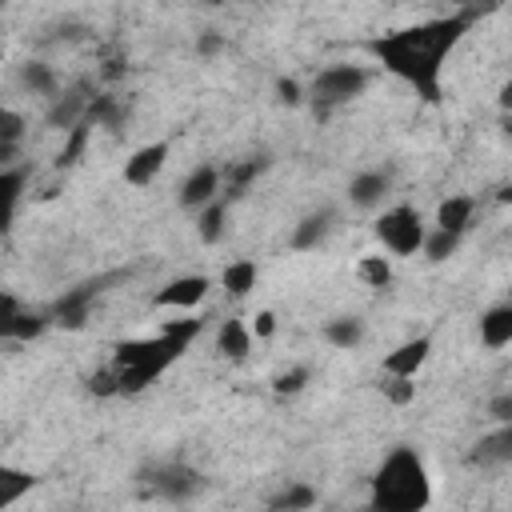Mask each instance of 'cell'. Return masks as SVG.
Returning <instances> with one entry per match:
<instances>
[{
  "label": "cell",
  "mask_w": 512,
  "mask_h": 512,
  "mask_svg": "<svg viewBox=\"0 0 512 512\" xmlns=\"http://www.w3.org/2000/svg\"><path fill=\"white\" fill-rule=\"evenodd\" d=\"M480 12L476 8H460V12H444L408 28H392L368 40L372 60L392 72L400 84H408L420 100L436 104L444 96V60L452 56V48L464 40V32L472 28Z\"/></svg>",
  "instance_id": "obj_1"
},
{
  "label": "cell",
  "mask_w": 512,
  "mask_h": 512,
  "mask_svg": "<svg viewBox=\"0 0 512 512\" xmlns=\"http://www.w3.org/2000/svg\"><path fill=\"white\" fill-rule=\"evenodd\" d=\"M204 332V316L200 312H188L180 320H164L160 332L152 336H132V340H120L112 348V372H116V392L120 396H136L144 392L160 372H168L184 352L188 344Z\"/></svg>",
  "instance_id": "obj_2"
},
{
  "label": "cell",
  "mask_w": 512,
  "mask_h": 512,
  "mask_svg": "<svg viewBox=\"0 0 512 512\" xmlns=\"http://www.w3.org/2000/svg\"><path fill=\"white\" fill-rule=\"evenodd\" d=\"M432 476L416 448L396 444L368 480V512H428Z\"/></svg>",
  "instance_id": "obj_3"
},
{
  "label": "cell",
  "mask_w": 512,
  "mask_h": 512,
  "mask_svg": "<svg viewBox=\"0 0 512 512\" xmlns=\"http://www.w3.org/2000/svg\"><path fill=\"white\" fill-rule=\"evenodd\" d=\"M368 84H372V72L364 64H328L312 76L304 96H312L316 112H332V108L352 104L356 96H364Z\"/></svg>",
  "instance_id": "obj_4"
},
{
  "label": "cell",
  "mask_w": 512,
  "mask_h": 512,
  "mask_svg": "<svg viewBox=\"0 0 512 512\" xmlns=\"http://www.w3.org/2000/svg\"><path fill=\"white\" fill-rule=\"evenodd\" d=\"M424 216L412 208V204H392L384 208L376 220H372V236L380 240V248L392 256H420V244H424Z\"/></svg>",
  "instance_id": "obj_5"
},
{
  "label": "cell",
  "mask_w": 512,
  "mask_h": 512,
  "mask_svg": "<svg viewBox=\"0 0 512 512\" xmlns=\"http://www.w3.org/2000/svg\"><path fill=\"white\" fill-rule=\"evenodd\" d=\"M140 488L152 496V500H164V504H188L192 496L204 492V476L192 468V464H180V460H168V464H152L140 472Z\"/></svg>",
  "instance_id": "obj_6"
},
{
  "label": "cell",
  "mask_w": 512,
  "mask_h": 512,
  "mask_svg": "<svg viewBox=\"0 0 512 512\" xmlns=\"http://www.w3.org/2000/svg\"><path fill=\"white\" fill-rule=\"evenodd\" d=\"M220 192H224V168H220V164H200V168H192V172L180 180L176 200H180L184 212H200V208H208L212 200H220Z\"/></svg>",
  "instance_id": "obj_7"
},
{
  "label": "cell",
  "mask_w": 512,
  "mask_h": 512,
  "mask_svg": "<svg viewBox=\"0 0 512 512\" xmlns=\"http://www.w3.org/2000/svg\"><path fill=\"white\" fill-rule=\"evenodd\" d=\"M212 292V280L200 276V272H188V276H176L168 280L156 296H152V308H172V312H196Z\"/></svg>",
  "instance_id": "obj_8"
},
{
  "label": "cell",
  "mask_w": 512,
  "mask_h": 512,
  "mask_svg": "<svg viewBox=\"0 0 512 512\" xmlns=\"http://www.w3.org/2000/svg\"><path fill=\"white\" fill-rule=\"evenodd\" d=\"M336 228H340L336 208H312L308 216H300V220L292 224L288 244H292V252H320V248L332 240Z\"/></svg>",
  "instance_id": "obj_9"
},
{
  "label": "cell",
  "mask_w": 512,
  "mask_h": 512,
  "mask_svg": "<svg viewBox=\"0 0 512 512\" xmlns=\"http://www.w3.org/2000/svg\"><path fill=\"white\" fill-rule=\"evenodd\" d=\"M432 356V336H408L392 352H384V376L388 380H416V372Z\"/></svg>",
  "instance_id": "obj_10"
},
{
  "label": "cell",
  "mask_w": 512,
  "mask_h": 512,
  "mask_svg": "<svg viewBox=\"0 0 512 512\" xmlns=\"http://www.w3.org/2000/svg\"><path fill=\"white\" fill-rule=\"evenodd\" d=\"M164 164H168V144L164 140H152V144H140L128 160H124V184H132V188H148L160 172H164Z\"/></svg>",
  "instance_id": "obj_11"
},
{
  "label": "cell",
  "mask_w": 512,
  "mask_h": 512,
  "mask_svg": "<svg viewBox=\"0 0 512 512\" xmlns=\"http://www.w3.org/2000/svg\"><path fill=\"white\" fill-rule=\"evenodd\" d=\"M388 192H392V172L368 168V172H356V176H352V184H348V204L360 208V212H376V208H384Z\"/></svg>",
  "instance_id": "obj_12"
},
{
  "label": "cell",
  "mask_w": 512,
  "mask_h": 512,
  "mask_svg": "<svg viewBox=\"0 0 512 512\" xmlns=\"http://www.w3.org/2000/svg\"><path fill=\"white\" fill-rule=\"evenodd\" d=\"M96 296H100V284L92 280V284H80V288H72V292H64L60 300H56V308H52V324H64V328H84L88 324V316H92V304H96Z\"/></svg>",
  "instance_id": "obj_13"
},
{
  "label": "cell",
  "mask_w": 512,
  "mask_h": 512,
  "mask_svg": "<svg viewBox=\"0 0 512 512\" xmlns=\"http://www.w3.org/2000/svg\"><path fill=\"white\" fill-rule=\"evenodd\" d=\"M476 220V196H464V192H452L436 204V224L440 232H452V236H464L468 224Z\"/></svg>",
  "instance_id": "obj_14"
},
{
  "label": "cell",
  "mask_w": 512,
  "mask_h": 512,
  "mask_svg": "<svg viewBox=\"0 0 512 512\" xmlns=\"http://www.w3.org/2000/svg\"><path fill=\"white\" fill-rule=\"evenodd\" d=\"M480 344L488 352H500V348L512 344V304L508 300H500V304L480 312Z\"/></svg>",
  "instance_id": "obj_15"
},
{
  "label": "cell",
  "mask_w": 512,
  "mask_h": 512,
  "mask_svg": "<svg viewBox=\"0 0 512 512\" xmlns=\"http://www.w3.org/2000/svg\"><path fill=\"white\" fill-rule=\"evenodd\" d=\"M512 460V424H496L492 432H484L472 448V464L480 468H504Z\"/></svg>",
  "instance_id": "obj_16"
},
{
  "label": "cell",
  "mask_w": 512,
  "mask_h": 512,
  "mask_svg": "<svg viewBox=\"0 0 512 512\" xmlns=\"http://www.w3.org/2000/svg\"><path fill=\"white\" fill-rule=\"evenodd\" d=\"M48 324H52L48 316L16 308V312H4L0 316V340H8V344H32V340H40L48 332Z\"/></svg>",
  "instance_id": "obj_17"
},
{
  "label": "cell",
  "mask_w": 512,
  "mask_h": 512,
  "mask_svg": "<svg viewBox=\"0 0 512 512\" xmlns=\"http://www.w3.org/2000/svg\"><path fill=\"white\" fill-rule=\"evenodd\" d=\"M40 488V476L32 472V468H20V464H4L0 460V512H8V508H16L28 492H36Z\"/></svg>",
  "instance_id": "obj_18"
},
{
  "label": "cell",
  "mask_w": 512,
  "mask_h": 512,
  "mask_svg": "<svg viewBox=\"0 0 512 512\" xmlns=\"http://www.w3.org/2000/svg\"><path fill=\"white\" fill-rule=\"evenodd\" d=\"M216 352L228 356V360H244L252 352V332H248V320L244 316H224L220 328H216Z\"/></svg>",
  "instance_id": "obj_19"
},
{
  "label": "cell",
  "mask_w": 512,
  "mask_h": 512,
  "mask_svg": "<svg viewBox=\"0 0 512 512\" xmlns=\"http://www.w3.org/2000/svg\"><path fill=\"white\" fill-rule=\"evenodd\" d=\"M88 104H92V96H84V92H60L56 100H52V108H48V124L52 128H60V132H72L76 124H84V116H88Z\"/></svg>",
  "instance_id": "obj_20"
},
{
  "label": "cell",
  "mask_w": 512,
  "mask_h": 512,
  "mask_svg": "<svg viewBox=\"0 0 512 512\" xmlns=\"http://www.w3.org/2000/svg\"><path fill=\"white\" fill-rule=\"evenodd\" d=\"M320 504V492L312 488V484H304V480H288L280 492H272L268 496V512H312Z\"/></svg>",
  "instance_id": "obj_21"
},
{
  "label": "cell",
  "mask_w": 512,
  "mask_h": 512,
  "mask_svg": "<svg viewBox=\"0 0 512 512\" xmlns=\"http://www.w3.org/2000/svg\"><path fill=\"white\" fill-rule=\"evenodd\" d=\"M24 184H28V172H24L20 164H16V168H0V236H4V232L12 228V220H16Z\"/></svg>",
  "instance_id": "obj_22"
},
{
  "label": "cell",
  "mask_w": 512,
  "mask_h": 512,
  "mask_svg": "<svg viewBox=\"0 0 512 512\" xmlns=\"http://www.w3.org/2000/svg\"><path fill=\"white\" fill-rule=\"evenodd\" d=\"M16 80H20V88L32 92V96H44V100H56V96H60V76H56L52 64H44V60H24L20 72H16Z\"/></svg>",
  "instance_id": "obj_23"
},
{
  "label": "cell",
  "mask_w": 512,
  "mask_h": 512,
  "mask_svg": "<svg viewBox=\"0 0 512 512\" xmlns=\"http://www.w3.org/2000/svg\"><path fill=\"white\" fill-rule=\"evenodd\" d=\"M364 336H368V324H364L360 316H332V320L324 324V340H328L332 348H340V352L360 348Z\"/></svg>",
  "instance_id": "obj_24"
},
{
  "label": "cell",
  "mask_w": 512,
  "mask_h": 512,
  "mask_svg": "<svg viewBox=\"0 0 512 512\" xmlns=\"http://www.w3.org/2000/svg\"><path fill=\"white\" fill-rule=\"evenodd\" d=\"M224 232H228V200L220 196V200H212L208 208H200V212H196V236L212 248V244H220V240H224Z\"/></svg>",
  "instance_id": "obj_25"
},
{
  "label": "cell",
  "mask_w": 512,
  "mask_h": 512,
  "mask_svg": "<svg viewBox=\"0 0 512 512\" xmlns=\"http://www.w3.org/2000/svg\"><path fill=\"white\" fill-rule=\"evenodd\" d=\"M256 280H260L256 260H232V264H224V272H220V284H224V292H228L232 300H244V296L256 288Z\"/></svg>",
  "instance_id": "obj_26"
},
{
  "label": "cell",
  "mask_w": 512,
  "mask_h": 512,
  "mask_svg": "<svg viewBox=\"0 0 512 512\" xmlns=\"http://www.w3.org/2000/svg\"><path fill=\"white\" fill-rule=\"evenodd\" d=\"M456 248H460V236L440 232V228H428V232H424V244H420V256L432 260V264H440V260L456 256Z\"/></svg>",
  "instance_id": "obj_27"
},
{
  "label": "cell",
  "mask_w": 512,
  "mask_h": 512,
  "mask_svg": "<svg viewBox=\"0 0 512 512\" xmlns=\"http://www.w3.org/2000/svg\"><path fill=\"white\" fill-rule=\"evenodd\" d=\"M356 276H360L368 288H388V284H392V260H388L384 252H372V256H364V260L356 264Z\"/></svg>",
  "instance_id": "obj_28"
},
{
  "label": "cell",
  "mask_w": 512,
  "mask_h": 512,
  "mask_svg": "<svg viewBox=\"0 0 512 512\" xmlns=\"http://www.w3.org/2000/svg\"><path fill=\"white\" fill-rule=\"evenodd\" d=\"M24 136H28V120H24V112H16L12 104H0V144L20 148Z\"/></svg>",
  "instance_id": "obj_29"
},
{
  "label": "cell",
  "mask_w": 512,
  "mask_h": 512,
  "mask_svg": "<svg viewBox=\"0 0 512 512\" xmlns=\"http://www.w3.org/2000/svg\"><path fill=\"white\" fill-rule=\"evenodd\" d=\"M308 376H312V372H308L304 364H292V368H284V372L272 376V392H276V396H296V392H304Z\"/></svg>",
  "instance_id": "obj_30"
},
{
  "label": "cell",
  "mask_w": 512,
  "mask_h": 512,
  "mask_svg": "<svg viewBox=\"0 0 512 512\" xmlns=\"http://www.w3.org/2000/svg\"><path fill=\"white\" fill-rule=\"evenodd\" d=\"M248 332H252V340H268V336L276 332V312H272V308H260V312L248 320Z\"/></svg>",
  "instance_id": "obj_31"
},
{
  "label": "cell",
  "mask_w": 512,
  "mask_h": 512,
  "mask_svg": "<svg viewBox=\"0 0 512 512\" xmlns=\"http://www.w3.org/2000/svg\"><path fill=\"white\" fill-rule=\"evenodd\" d=\"M88 388H92L96 396H120V392H116V372H112V364H108V368H100V372L88 380Z\"/></svg>",
  "instance_id": "obj_32"
},
{
  "label": "cell",
  "mask_w": 512,
  "mask_h": 512,
  "mask_svg": "<svg viewBox=\"0 0 512 512\" xmlns=\"http://www.w3.org/2000/svg\"><path fill=\"white\" fill-rule=\"evenodd\" d=\"M384 396H388L392 404H408V400L416 396V384H412V380H388V384H384Z\"/></svg>",
  "instance_id": "obj_33"
},
{
  "label": "cell",
  "mask_w": 512,
  "mask_h": 512,
  "mask_svg": "<svg viewBox=\"0 0 512 512\" xmlns=\"http://www.w3.org/2000/svg\"><path fill=\"white\" fill-rule=\"evenodd\" d=\"M488 412H492V420H496V424H512V392H500V396H492Z\"/></svg>",
  "instance_id": "obj_34"
},
{
  "label": "cell",
  "mask_w": 512,
  "mask_h": 512,
  "mask_svg": "<svg viewBox=\"0 0 512 512\" xmlns=\"http://www.w3.org/2000/svg\"><path fill=\"white\" fill-rule=\"evenodd\" d=\"M276 92H280V100H284V104H292V108H296V104H304V88H300L296 80H280V84H276Z\"/></svg>",
  "instance_id": "obj_35"
},
{
  "label": "cell",
  "mask_w": 512,
  "mask_h": 512,
  "mask_svg": "<svg viewBox=\"0 0 512 512\" xmlns=\"http://www.w3.org/2000/svg\"><path fill=\"white\" fill-rule=\"evenodd\" d=\"M228 48V40L220 36V32H208V36H200V56H216V52H224Z\"/></svg>",
  "instance_id": "obj_36"
},
{
  "label": "cell",
  "mask_w": 512,
  "mask_h": 512,
  "mask_svg": "<svg viewBox=\"0 0 512 512\" xmlns=\"http://www.w3.org/2000/svg\"><path fill=\"white\" fill-rule=\"evenodd\" d=\"M16 160H20V148L0 144V168H16Z\"/></svg>",
  "instance_id": "obj_37"
}]
</instances>
